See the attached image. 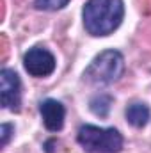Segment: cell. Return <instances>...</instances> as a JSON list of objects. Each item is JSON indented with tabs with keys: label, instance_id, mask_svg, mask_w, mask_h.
<instances>
[{
	"label": "cell",
	"instance_id": "cell-2",
	"mask_svg": "<svg viewBox=\"0 0 151 153\" xmlns=\"http://www.w3.org/2000/svg\"><path fill=\"white\" fill-rule=\"evenodd\" d=\"M124 73V57L117 50L100 52L84 71V80L93 85H109Z\"/></svg>",
	"mask_w": 151,
	"mask_h": 153
},
{
	"label": "cell",
	"instance_id": "cell-9",
	"mask_svg": "<svg viewBox=\"0 0 151 153\" xmlns=\"http://www.w3.org/2000/svg\"><path fill=\"white\" fill-rule=\"evenodd\" d=\"M68 4L70 0H34V7L39 11H59Z\"/></svg>",
	"mask_w": 151,
	"mask_h": 153
},
{
	"label": "cell",
	"instance_id": "cell-8",
	"mask_svg": "<svg viewBox=\"0 0 151 153\" xmlns=\"http://www.w3.org/2000/svg\"><path fill=\"white\" fill-rule=\"evenodd\" d=\"M112 96L110 94H105V93H100V94H94L89 102V109L93 114H96L98 117H107L110 109H112Z\"/></svg>",
	"mask_w": 151,
	"mask_h": 153
},
{
	"label": "cell",
	"instance_id": "cell-10",
	"mask_svg": "<svg viewBox=\"0 0 151 153\" xmlns=\"http://www.w3.org/2000/svg\"><path fill=\"white\" fill-rule=\"evenodd\" d=\"M13 134H14V126L11 123H4L0 126V146L2 148H5L9 144V139H11Z\"/></svg>",
	"mask_w": 151,
	"mask_h": 153
},
{
	"label": "cell",
	"instance_id": "cell-7",
	"mask_svg": "<svg viewBox=\"0 0 151 153\" xmlns=\"http://www.w3.org/2000/svg\"><path fill=\"white\" fill-rule=\"evenodd\" d=\"M124 116H126V121L132 126L142 128L148 123V119H150V107L146 103H142V102H135V103H132V105L126 107Z\"/></svg>",
	"mask_w": 151,
	"mask_h": 153
},
{
	"label": "cell",
	"instance_id": "cell-4",
	"mask_svg": "<svg viewBox=\"0 0 151 153\" xmlns=\"http://www.w3.org/2000/svg\"><path fill=\"white\" fill-rule=\"evenodd\" d=\"M0 103L11 112L21 109V82L14 70L4 68L0 71Z\"/></svg>",
	"mask_w": 151,
	"mask_h": 153
},
{
	"label": "cell",
	"instance_id": "cell-5",
	"mask_svg": "<svg viewBox=\"0 0 151 153\" xmlns=\"http://www.w3.org/2000/svg\"><path fill=\"white\" fill-rule=\"evenodd\" d=\"M23 66H25V71L30 76L44 78L55 71L57 62H55L53 53L50 50H46L44 46H32L23 55Z\"/></svg>",
	"mask_w": 151,
	"mask_h": 153
},
{
	"label": "cell",
	"instance_id": "cell-1",
	"mask_svg": "<svg viewBox=\"0 0 151 153\" xmlns=\"http://www.w3.org/2000/svg\"><path fill=\"white\" fill-rule=\"evenodd\" d=\"M84 27L94 38L112 34L124 18L123 0H87L82 11Z\"/></svg>",
	"mask_w": 151,
	"mask_h": 153
},
{
	"label": "cell",
	"instance_id": "cell-6",
	"mask_svg": "<svg viewBox=\"0 0 151 153\" xmlns=\"http://www.w3.org/2000/svg\"><path fill=\"white\" fill-rule=\"evenodd\" d=\"M39 112L43 117V125L46 130L50 132H61L64 126V119H66V109L61 102L48 98L44 102H41L39 105Z\"/></svg>",
	"mask_w": 151,
	"mask_h": 153
},
{
	"label": "cell",
	"instance_id": "cell-3",
	"mask_svg": "<svg viewBox=\"0 0 151 153\" xmlns=\"http://www.w3.org/2000/svg\"><path fill=\"white\" fill-rule=\"evenodd\" d=\"M76 141L87 153H119L124 144L119 130L96 125H82L76 132Z\"/></svg>",
	"mask_w": 151,
	"mask_h": 153
}]
</instances>
